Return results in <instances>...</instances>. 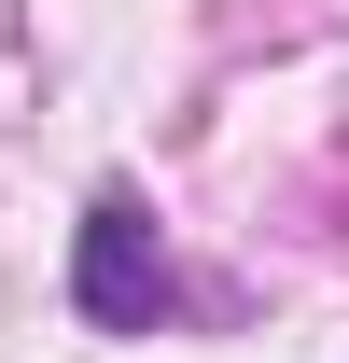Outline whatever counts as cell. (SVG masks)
<instances>
[{"mask_svg": "<svg viewBox=\"0 0 349 363\" xmlns=\"http://www.w3.org/2000/svg\"><path fill=\"white\" fill-rule=\"evenodd\" d=\"M70 294H84L98 335H154V321H168V252H154V224H140L126 196L84 210V266H70Z\"/></svg>", "mask_w": 349, "mask_h": 363, "instance_id": "cell-1", "label": "cell"}]
</instances>
